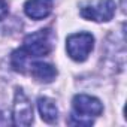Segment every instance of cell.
Returning a JSON list of instances; mask_svg holds the SVG:
<instances>
[{
  "label": "cell",
  "instance_id": "ba28073f",
  "mask_svg": "<svg viewBox=\"0 0 127 127\" xmlns=\"http://www.w3.org/2000/svg\"><path fill=\"white\" fill-rule=\"evenodd\" d=\"M37 109H39L40 118L45 123L52 124L58 120V109H57V105L52 99H49L46 96L39 97L37 99Z\"/></svg>",
  "mask_w": 127,
  "mask_h": 127
},
{
  "label": "cell",
  "instance_id": "7a4b0ae2",
  "mask_svg": "<svg viewBox=\"0 0 127 127\" xmlns=\"http://www.w3.org/2000/svg\"><path fill=\"white\" fill-rule=\"evenodd\" d=\"M52 42H54V36H52L51 30H37L24 37L23 46L20 49L27 55L29 60L37 58V57H45L51 52Z\"/></svg>",
  "mask_w": 127,
  "mask_h": 127
},
{
  "label": "cell",
  "instance_id": "6da1fadb",
  "mask_svg": "<svg viewBox=\"0 0 127 127\" xmlns=\"http://www.w3.org/2000/svg\"><path fill=\"white\" fill-rule=\"evenodd\" d=\"M103 112V105L97 97L88 94H76L72 100V114L69 124L88 127L94 123V118Z\"/></svg>",
  "mask_w": 127,
  "mask_h": 127
},
{
  "label": "cell",
  "instance_id": "5b68a950",
  "mask_svg": "<svg viewBox=\"0 0 127 127\" xmlns=\"http://www.w3.org/2000/svg\"><path fill=\"white\" fill-rule=\"evenodd\" d=\"M33 123V106L29 97L24 94L21 88L15 90L14 97V109H12V124L15 126H30Z\"/></svg>",
  "mask_w": 127,
  "mask_h": 127
},
{
  "label": "cell",
  "instance_id": "3957f363",
  "mask_svg": "<svg viewBox=\"0 0 127 127\" xmlns=\"http://www.w3.org/2000/svg\"><path fill=\"white\" fill-rule=\"evenodd\" d=\"M94 48V37L91 33L87 32H79L73 33L66 39V49L67 54L72 60L82 63L88 58Z\"/></svg>",
  "mask_w": 127,
  "mask_h": 127
},
{
  "label": "cell",
  "instance_id": "52a82bcc",
  "mask_svg": "<svg viewBox=\"0 0 127 127\" xmlns=\"http://www.w3.org/2000/svg\"><path fill=\"white\" fill-rule=\"evenodd\" d=\"M29 72L30 75L37 81V82H43V84H48V82H52L57 76V69L48 63H43V61H33L29 64Z\"/></svg>",
  "mask_w": 127,
  "mask_h": 127
},
{
  "label": "cell",
  "instance_id": "8992f818",
  "mask_svg": "<svg viewBox=\"0 0 127 127\" xmlns=\"http://www.w3.org/2000/svg\"><path fill=\"white\" fill-rule=\"evenodd\" d=\"M24 12L32 20H43L52 12V0H27Z\"/></svg>",
  "mask_w": 127,
  "mask_h": 127
},
{
  "label": "cell",
  "instance_id": "9c48e42d",
  "mask_svg": "<svg viewBox=\"0 0 127 127\" xmlns=\"http://www.w3.org/2000/svg\"><path fill=\"white\" fill-rule=\"evenodd\" d=\"M8 17V5L5 0H0V21Z\"/></svg>",
  "mask_w": 127,
  "mask_h": 127
},
{
  "label": "cell",
  "instance_id": "277c9868",
  "mask_svg": "<svg viewBox=\"0 0 127 127\" xmlns=\"http://www.w3.org/2000/svg\"><path fill=\"white\" fill-rule=\"evenodd\" d=\"M115 2L114 0H97V2H84L79 8L81 17L94 21V23H106L111 21L115 14Z\"/></svg>",
  "mask_w": 127,
  "mask_h": 127
}]
</instances>
